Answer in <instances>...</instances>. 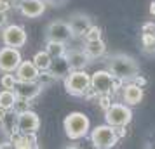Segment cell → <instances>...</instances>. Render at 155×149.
Masks as SVG:
<instances>
[{
	"label": "cell",
	"instance_id": "obj_23",
	"mask_svg": "<svg viewBox=\"0 0 155 149\" xmlns=\"http://www.w3.org/2000/svg\"><path fill=\"white\" fill-rule=\"evenodd\" d=\"M143 52L147 56H155V31L143 33Z\"/></svg>",
	"mask_w": 155,
	"mask_h": 149
},
{
	"label": "cell",
	"instance_id": "obj_34",
	"mask_svg": "<svg viewBox=\"0 0 155 149\" xmlns=\"http://www.w3.org/2000/svg\"><path fill=\"white\" fill-rule=\"evenodd\" d=\"M7 21V17H5V12H0V26H4Z\"/></svg>",
	"mask_w": 155,
	"mask_h": 149
},
{
	"label": "cell",
	"instance_id": "obj_24",
	"mask_svg": "<svg viewBox=\"0 0 155 149\" xmlns=\"http://www.w3.org/2000/svg\"><path fill=\"white\" fill-rule=\"evenodd\" d=\"M58 80H59V78H58V76L51 70H44V71H40V73H38V78H37V82H38V83L45 88V87L52 85V83H54V82H58Z\"/></svg>",
	"mask_w": 155,
	"mask_h": 149
},
{
	"label": "cell",
	"instance_id": "obj_11",
	"mask_svg": "<svg viewBox=\"0 0 155 149\" xmlns=\"http://www.w3.org/2000/svg\"><path fill=\"white\" fill-rule=\"evenodd\" d=\"M68 24L73 31V36H84L87 29L92 26V19L91 16L84 14V12H73L68 17Z\"/></svg>",
	"mask_w": 155,
	"mask_h": 149
},
{
	"label": "cell",
	"instance_id": "obj_14",
	"mask_svg": "<svg viewBox=\"0 0 155 149\" xmlns=\"http://www.w3.org/2000/svg\"><path fill=\"white\" fill-rule=\"evenodd\" d=\"M64 57L68 59L71 71L73 70H85L87 64L91 63V57H89V54L84 49H68L66 54H64Z\"/></svg>",
	"mask_w": 155,
	"mask_h": 149
},
{
	"label": "cell",
	"instance_id": "obj_28",
	"mask_svg": "<svg viewBox=\"0 0 155 149\" xmlns=\"http://www.w3.org/2000/svg\"><path fill=\"white\" fill-rule=\"evenodd\" d=\"M99 106L103 107V109H108V107L112 106V101H110V94H103V95H99Z\"/></svg>",
	"mask_w": 155,
	"mask_h": 149
},
{
	"label": "cell",
	"instance_id": "obj_21",
	"mask_svg": "<svg viewBox=\"0 0 155 149\" xmlns=\"http://www.w3.org/2000/svg\"><path fill=\"white\" fill-rule=\"evenodd\" d=\"M31 61L35 63V66L38 68V70L44 71V70H49V68H51L52 57L49 56V52H47V50H40V52H37L35 56H33Z\"/></svg>",
	"mask_w": 155,
	"mask_h": 149
},
{
	"label": "cell",
	"instance_id": "obj_4",
	"mask_svg": "<svg viewBox=\"0 0 155 149\" xmlns=\"http://www.w3.org/2000/svg\"><path fill=\"white\" fill-rule=\"evenodd\" d=\"M91 87V75H87L84 70H73L64 78V88L70 95L80 97Z\"/></svg>",
	"mask_w": 155,
	"mask_h": 149
},
{
	"label": "cell",
	"instance_id": "obj_17",
	"mask_svg": "<svg viewBox=\"0 0 155 149\" xmlns=\"http://www.w3.org/2000/svg\"><path fill=\"white\" fill-rule=\"evenodd\" d=\"M0 130L4 132L5 137L11 139V135L18 130V113H14L12 109H9L7 113H5V116H4L2 123H0Z\"/></svg>",
	"mask_w": 155,
	"mask_h": 149
},
{
	"label": "cell",
	"instance_id": "obj_25",
	"mask_svg": "<svg viewBox=\"0 0 155 149\" xmlns=\"http://www.w3.org/2000/svg\"><path fill=\"white\" fill-rule=\"evenodd\" d=\"M16 83H18V78H16V75H12V73H5V75H2V78H0V85H2V88L14 90Z\"/></svg>",
	"mask_w": 155,
	"mask_h": 149
},
{
	"label": "cell",
	"instance_id": "obj_36",
	"mask_svg": "<svg viewBox=\"0 0 155 149\" xmlns=\"http://www.w3.org/2000/svg\"><path fill=\"white\" fill-rule=\"evenodd\" d=\"M150 14L155 16V2H152V4H150Z\"/></svg>",
	"mask_w": 155,
	"mask_h": 149
},
{
	"label": "cell",
	"instance_id": "obj_2",
	"mask_svg": "<svg viewBox=\"0 0 155 149\" xmlns=\"http://www.w3.org/2000/svg\"><path fill=\"white\" fill-rule=\"evenodd\" d=\"M63 127H64V134H66L68 139L78 141V139H84L85 135L89 134L91 121H89V118H87L84 113L75 111V113H70L64 118Z\"/></svg>",
	"mask_w": 155,
	"mask_h": 149
},
{
	"label": "cell",
	"instance_id": "obj_3",
	"mask_svg": "<svg viewBox=\"0 0 155 149\" xmlns=\"http://www.w3.org/2000/svg\"><path fill=\"white\" fill-rule=\"evenodd\" d=\"M117 141H119L117 128L108 125V123L94 127V130L91 132V142L98 149H110L117 144Z\"/></svg>",
	"mask_w": 155,
	"mask_h": 149
},
{
	"label": "cell",
	"instance_id": "obj_32",
	"mask_svg": "<svg viewBox=\"0 0 155 149\" xmlns=\"http://www.w3.org/2000/svg\"><path fill=\"white\" fill-rule=\"evenodd\" d=\"M7 147H14V142L11 141V139H9V141H4L0 144V149H7Z\"/></svg>",
	"mask_w": 155,
	"mask_h": 149
},
{
	"label": "cell",
	"instance_id": "obj_19",
	"mask_svg": "<svg viewBox=\"0 0 155 149\" xmlns=\"http://www.w3.org/2000/svg\"><path fill=\"white\" fill-rule=\"evenodd\" d=\"M84 50L89 54L91 59H98V57L105 56L106 45H105V42H103L101 38H99V40H87L85 45H84Z\"/></svg>",
	"mask_w": 155,
	"mask_h": 149
},
{
	"label": "cell",
	"instance_id": "obj_30",
	"mask_svg": "<svg viewBox=\"0 0 155 149\" xmlns=\"http://www.w3.org/2000/svg\"><path fill=\"white\" fill-rule=\"evenodd\" d=\"M12 7L11 2H5V0H0V12H7L9 9Z\"/></svg>",
	"mask_w": 155,
	"mask_h": 149
},
{
	"label": "cell",
	"instance_id": "obj_6",
	"mask_svg": "<svg viewBox=\"0 0 155 149\" xmlns=\"http://www.w3.org/2000/svg\"><path fill=\"white\" fill-rule=\"evenodd\" d=\"M73 38V31H71L68 21L63 19H56L51 21L45 28V40L47 42H63L68 43Z\"/></svg>",
	"mask_w": 155,
	"mask_h": 149
},
{
	"label": "cell",
	"instance_id": "obj_26",
	"mask_svg": "<svg viewBox=\"0 0 155 149\" xmlns=\"http://www.w3.org/2000/svg\"><path fill=\"white\" fill-rule=\"evenodd\" d=\"M30 104H31V101L23 99V97H18V99H16V102H14V106H12V111H14V113H18V114L23 113V111H28Z\"/></svg>",
	"mask_w": 155,
	"mask_h": 149
},
{
	"label": "cell",
	"instance_id": "obj_5",
	"mask_svg": "<svg viewBox=\"0 0 155 149\" xmlns=\"http://www.w3.org/2000/svg\"><path fill=\"white\" fill-rule=\"evenodd\" d=\"M105 120L112 127H127L133 120V111H131L129 104L115 102L105 111Z\"/></svg>",
	"mask_w": 155,
	"mask_h": 149
},
{
	"label": "cell",
	"instance_id": "obj_13",
	"mask_svg": "<svg viewBox=\"0 0 155 149\" xmlns=\"http://www.w3.org/2000/svg\"><path fill=\"white\" fill-rule=\"evenodd\" d=\"M42 90H44V87L37 80H33V82H18L14 87L16 95L23 97V99H28V101H33L35 97H38Z\"/></svg>",
	"mask_w": 155,
	"mask_h": 149
},
{
	"label": "cell",
	"instance_id": "obj_22",
	"mask_svg": "<svg viewBox=\"0 0 155 149\" xmlns=\"http://www.w3.org/2000/svg\"><path fill=\"white\" fill-rule=\"evenodd\" d=\"M45 50L49 52V56L54 57H61L66 54V43L63 42H47L45 43Z\"/></svg>",
	"mask_w": 155,
	"mask_h": 149
},
{
	"label": "cell",
	"instance_id": "obj_7",
	"mask_svg": "<svg viewBox=\"0 0 155 149\" xmlns=\"http://www.w3.org/2000/svg\"><path fill=\"white\" fill-rule=\"evenodd\" d=\"M91 87L99 94H112L115 92V76L108 70H99L91 75Z\"/></svg>",
	"mask_w": 155,
	"mask_h": 149
},
{
	"label": "cell",
	"instance_id": "obj_18",
	"mask_svg": "<svg viewBox=\"0 0 155 149\" xmlns=\"http://www.w3.org/2000/svg\"><path fill=\"white\" fill-rule=\"evenodd\" d=\"M54 75H56L58 78H66L68 75H70V71H71V68H70V63H68V59L64 56H61V57H54L52 59V63H51V68H49Z\"/></svg>",
	"mask_w": 155,
	"mask_h": 149
},
{
	"label": "cell",
	"instance_id": "obj_10",
	"mask_svg": "<svg viewBox=\"0 0 155 149\" xmlns=\"http://www.w3.org/2000/svg\"><path fill=\"white\" fill-rule=\"evenodd\" d=\"M40 128V118L35 111H23L18 114V130L21 134H37V130Z\"/></svg>",
	"mask_w": 155,
	"mask_h": 149
},
{
	"label": "cell",
	"instance_id": "obj_29",
	"mask_svg": "<svg viewBox=\"0 0 155 149\" xmlns=\"http://www.w3.org/2000/svg\"><path fill=\"white\" fill-rule=\"evenodd\" d=\"M47 5H52V7H61V5H64L68 0H44Z\"/></svg>",
	"mask_w": 155,
	"mask_h": 149
},
{
	"label": "cell",
	"instance_id": "obj_15",
	"mask_svg": "<svg viewBox=\"0 0 155 149\" xmlns=\"http://www.w3.org/2000/svg\"><path fill=\"white\" fill-rule=\"evenodd\" d=\"M38 73H40V70L35 66L33 61H21V64L14 71L18 82H33L38 78Z\"/></svg>",
	"mask_w": 155,
	"mask_h": 149
},
{
	"label": "cell",
	"instance_id": "obj_8",
	"mask_svg": "<svg viewBox=\"0 0 155 149\" xmlns=\"http://www.w3.org/2000/svg\"><path fill=\"white\" fill-rule=\"evenodd\" d=\"M26 40H28L26 31L19 24H7L2 29V42H4V45L19 49V47H23L26 43Z\"/></svg>",
	"mask_w": 155,
	"mask_h": 149
},
{
	"label": "cell",
	"instance_id": "obj_1",
	"mask_svg": "<svg viewBox=\"0 0 155 149\" xmlns=\"http://www.w3.org/2000/svg\"><path fill=\"white\" fill-rule=\"evenodd\" d=\"M106 64L108 71L122 82H134L136 76H140V64L129 54H113L106 59Z\"/></svg>",
	"mask_w": 155,
	"mask_h": 149
},
{
	"label": "cell",
	"instance_id": "obj_33",
	"mask_svg": "<svg viewBox=\"0 0 155 149\" xmlns=\"http://www.w3.org/2000/svg\"><path fill=\"white\" fill-rule=\"evenodd\" d=\"M134 83H138V85H141V87H143L145 83H147V80H145V78H143V76L140 75V76H136V78H134Z\"/></svg>",
	"mask_w": 155,
	"mask_h": 149
},
{
	"label": "cell",
	"instance_id": "obj_20",
	"mask_svg": "<svg viewBox=\"0 0 155 149\" xmlns=\"http://www.w3.org/2000/svg\"><path fill=\"white\" fill-rule=\"evenodd\" d=\"M16 99H18V95H16L14 90H9V88L0 90V107H2V109H5V111L12 109Z\"/></svg>",
	"mask_w": 155,
	"mask_h": 149
},
{
	"label": "cell",
	"instance_id": "obj_35",
	"mask_svg": "<svg viewBox=\"0 0 155 149\" xmlns=\"http://www.w3.org/2000/svg\"><path fill=\"white\" fill-rule=\"evenodd\" d=\"M5 113H7V111H5V109H2V107H0V123H2V120H4V116H5Z\"/></svg>",
	"mask_w": 155,
	"mask_h": 149
},
{
	"label": "cell",
	"instance_id": "obj_27",
	"mask_svg": "<svg viewBox=\"0 0 155 149\" xmlns=\"http://www.w3.org/2000/svg\"><path fill=\"white\" fill-rule=\"evenodd\" d=\"M84 38H85V42L87 40H99L101 38V28L96 26V24H92L91 28L87 29V33L84 35Z\"/></svg>",
	"mask_w": 155,
	"mask_h": 149
},
{
	"label": "cell",
	"instance_id": "obj_31",
	"mask_svg": "<svg viewBox=\"0 0 155 149\" xmlns=\"http://www.w3.org/2000/svg\"><path fill=\"white\" fill-rule=\"evenodd\" d=\"M155 31V24L153 23H147L145 26H143V33H153Z\"/></svg>",
	"mask_w": 155,
	"mask_h": 149
},
{
	"label": "cell",
	"instance_id": "obj_37",
	"mask_svg": "<svg viewBox=\"0 0 155 149\" xmlns=\"http://www.w3.org/2000/svg\"><path fill=\"white\" fill-rule=\"evenodd\" d=\"M5 2H11V4H14L16 0H5Z\"/></svg>",
	"mask_w": 155,
	"mask_h": 149
},
{
	"label": "cell",
	"instance_id": "obj_16",
	"mask_svg": "<svg viewBox=\"0 0 155 149\" xmlns=\"http://www.w3.org/2000/svg\"><path fill=\"white\" fill-rule=\"evenodd\" d=\"M122 99L126 104L129 106H136L143 101V88L138 83H129L124 87V92H122Z\"/></svg>",
	"mask_w": 155,
	"mask_h": 149
},
{
	"label": "cell",
	"instance_id": "obj_9",
	"mask_svg": "<svg viewBox=\"0 0 155 149\" xmlns=\"http://www.w3.org/2000/svg\"><path fill=\"white\" fill-rule=\"evenodd\" d=\"M21 54H19V49L16 47H2L0 49V71L4 73H14L16 68L21 64Z\"/></svg>",
	"mask_w": 155,
	"mask_h": 149
},
{
	"label": "cell",
	"instance_id": "obj_12",
	"mask_svg": "<svg viewBox=\"0 0 155 149\" xmlns=\"http://www.w3.org/2000/svg\"><path fill=\"white\" fill-rule=\"evenodd\" d=\"M18 7H19V12L25 17L35 19V17H40L45 12L47 4L44 0H19V5Z\"/></svg>",
	"mask_w": 155,
	"mask_h": 149
}]
</instances>
